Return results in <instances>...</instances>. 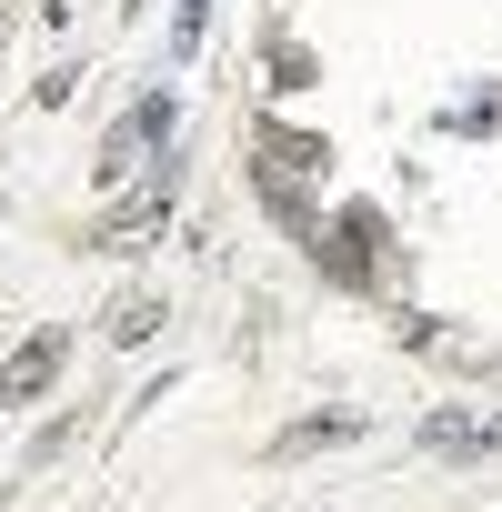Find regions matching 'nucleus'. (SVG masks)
<instances>
[{"mask_svg":"<svg viewBox=\"0 0 502 512\" xmlns=\"http://www.w3.org/2000/svg\"><path fill=\"white\" fill-rule=\"evenodd\" d=\"M61 362H71V332H31L11 362H0V412H11V402H41V392L61 382Z\"/></svg>","mask_w":502,"mask_h":512,"instance_id":"nucleus-1","label":"nucleus"},{"mask_svg":"<svg viewBox=\"0 0 502 512\" xmlns=\"http://www.w3.org/2000/svg\"><path fill=\"white\" fill-rule=\"evenodd\" d=\"M302 171H322V141L272 131V141H262V191H272V211H282V221H302V191H292Z\"/></svg>","mask_w":502,"mask_h":512,"instance_id":"nucleus-2","label":"nucleus"},{"mask_svg":"<svg viewBox=\"0 0 502 512\" xmlns=\"http://www.w3.org/2000/svg\"><path fill=\"white\" fill-rule=\"evenodd\" d=\"M151 141H171V101H141V111H131L111 141H101V181H121V171L151 151Z\"/></svg>","mask_w":502,"mask_h":512,"instance_id":"nucleus-3","label":"nucleus"},{"mask_svg":"<svg viewBox=\"0 0 502 512\" xmlns=\"http://www.w3.org/2000/svg\"><path fill=\"white\" fill-rule=\"evenodd\" d=\"M161 211H171V171H161L131 211H111V221H101V241H111V251H131V241H151V231H161Z\"/></svg>","mask_w":502,"mask_h":512,"instance_id":"nucleus-4","label":"nucleus"},{"mask_svg":"<svg viewBox=\"0 0 502 512\" xmlns=\"http://www.w3.org/2000/svg\"><path fill=\"white\" fill-rule=\"evenodd\" d=\"M151 322H161L151 292H121V302H111V342H151Z\"/></svg>","mask_w":502,"mask_h":512,"instance_id":"nucleus-5","label":"nucleus"},{"mask_svg":"<svg viewBox=\"0 0 502 512\" xmlns=\"http://www.w3.org/2000/svg\"><path fill=\"white\" fill-rule=\"evenodd\" d=\"M432 442H442V452H492L502 422H462V412H452V422H432Z\"/></svg>","mask_w":502,"mask_h":512,"instance_id":"nucleus-6","label":"nucleus"},{"mask_svg":"<svg viewBox=\"0 0 502 512\" xmlns=\"http://www.w3.org/2000/svg\"><path fill=\"white\" fill-rule=\"evenodd\" d=\"M272 81H282V91H302V81H322V71H312V51H302V41H282V51H272Z\"/></svg>","mask_w":502,"mask_h":512,"instance_id":"nucleus-7","label":"nucleus"},{"mask_svg":"<svg viewBox=\"0 0 502 512\" xmlns=\"http://www.w3.org/2000/svg\"><path fill=\"white\" fill-rule=\"evenodd\" d=\"M201 21H211V0H181V21H171V51L191 61V41H201Z\"/></svg>","mask_w":502,"mask_h":512,"instance_id":"nucleus-8","label":"nucleus"}]
</instances>
